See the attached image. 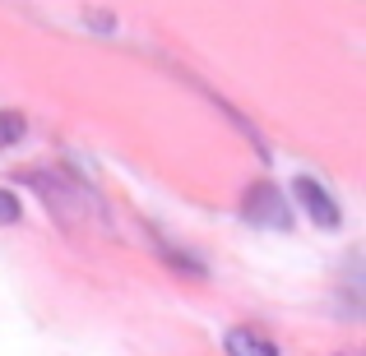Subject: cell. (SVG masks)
<instances>
[{"label":"cell","instance_id":"3","mask_svg":"<svg viewBox=\"0 0 366 356\" xmlns=\"http://www.w3.org/2000/svg\"><path fill=\"white\" fill-rule=\"evenodd\" d=\"M223 347H227V356H278L274 342L259 338V333H250V329H232Z\"/></svg>","mask_w":366,"mask_h":356},{"label":"cell","instance_id":"5","mask_svg":"<svg viewBox=\"0 0 366 356\" xmlns=\"http://www.w3.org/2000/svg\"><path fill=\"white\" fill-rule=\"evenodd\" d=\"M19 134H24V121H19L14 111H9V116H0V148H5V143H14Z\"/></svg>","mask_w":366,"mask_h":356},{"label":"cell","instance_id":"4","mask_svg":"<svg viewBox=\"0 0 366 356\" xmlns=\"http://www.w3.org/2000/svg\"><path fill=\"white\" fill-rule=\"evenodd\" d=\"M19 218H24V208H19V199L9 195V190H0V227H14Z\"/></svg>","mask_w":366,"mask_h":356},{"label":"cell","instance_id":"2","mask_svg":"<svg viewBox=\"0 0 366 356\" xmlns=\"http://www.w3.org/2000/svg\"><path fill=\"white\" fill-rule=\"evenodd\" d=\"M292 199L311 213V223L320 227V232H334V227L343 223V213H339V204L330 199V190L320 185V180H311V176H297L292 180Z\"/></svg>","mask_w":366,"mask_h":356},{"label":"cell","instance_id":"1","mask_svg":"<svg viewBox=\"0 0 366 356\" xmlns=\"http://www.w3.org/2000/svg\"><path fill=\"white\" fill-rule=\"evenodd\" d=\"M242 218L250 227H264V232H292V204L274 185H250L242 199Z\"/></svg>","mask_w":366,"mask_h":356}]
</instances>
